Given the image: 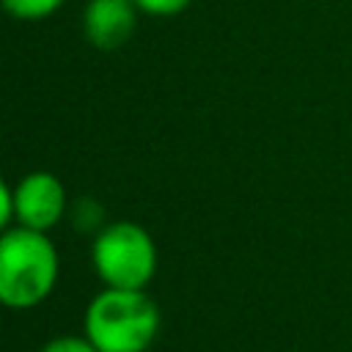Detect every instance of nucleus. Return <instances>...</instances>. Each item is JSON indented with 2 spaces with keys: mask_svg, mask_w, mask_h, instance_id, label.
<instances>
[{
  "mask_svg": "<svg viewBox=\"0 0 352 352\" xmlns=\"http://www.w3.org/2000/svg\"><path fill=\"white\" fill-rule=\"evenodd\" d=\"M138 6V11H146L151 16H173V14H182L190 0H132Z\"/></svg>",
  "mask_w": 352,
  "mask_h": 352,
  "instance_id": "nucleus-9",
  "label": "nucleus"
},
{
  "mask_svg": "<svg viewBox=\"0 0 352 352\" xmlns=\"http://www.w3.org/2000/svg\"><path fill=\"white\" fill-rule=\"evenodd\" d=\"M14 220V190L0 176V234L8 231V223Z\"/></svg>",
  "mask_w": 352,
  "mask_h": 352,
  "instance_id": "nucleus-10",
  "label": "nucleus"
},
{
  "mask_svg": "<svg viewBox=\"0 0 352 352\" xmlns=\"http://www.w3.org/2000/svg\"><path fill=\"white\" fill-rule=\"evenodd\" d=\"M160 308L146 289L104 286L85 308L82 336L99 352H146L160 336Z\"/></svg>",
  "mask_w": 352,
  "mask_h": 352,
  "instance_id": "nucleus-1",
  "label": "nucleus"
},
{
  "mask_svg": "<svg viewBox=\"0 0 352 352\" xmlns=\"http://www.w3.org/2000/svg\"><path fill=\"white\" fill-rule=\"evenodd\" d=\"M60 272V258L44 231L25 226L0 234V305L28 311L41 305Z\"/></svg>",
  "mask_w": 352,
  "mask_h": 352,
  "instance_id": "nucleus-2",
  "label": "nucleus"
},
{
  "mask_svg": "<svg viewBox=\"0 0 352 352\" xmlns=\"http://www.w3.org/2000/svg\"><path fill=\"white\" fill-rule=\"evenodd\" d=\"M138 6L132 0H88L82 11L85 38L96 50H118L135 33Z\"/></svg>",
  "mask_w": 352,
  "mask_h": 352,
  "instance_id": "nucleus-5",
  "label": "nucleus"
},
{
  "mask_svg": "<svg viewBox=\"0 0 352 352\" xmlns=\"http://www.w3.org/2000/svg\"><path fill=\"white\" fill-rule=\"evenodd\" d=\"M91 261L104 286L146 289L157 272V245L143 226L116 220L94 236Z\"/></svg>",
  "mask_w": 352,
  "mask_h": 352,
  "instance_id": "nucleus-3",
  "label": "nucleus"
},
{
  "mask_svg": "<svg viewBox=\"0 0 352 352\" xmlns=\"http://www.w3.org/2000/svg\"><path fill=\"white\" fill-rule=\"evenodd\" d=\"M0 6L8 16L33 22V19H44V16L55 14L63 6V0H0Z\"/></svg>",
  "mask_w": 352,
  "mask_h": 352,
  "instance_id": "nucleus-6",
  "label": "nucleus"
},
{
  "mask_svg": "<svg viewBox=\"0 0 352 352\" xmlns=\"http://www.w3.org/2000/svg\"><path fill=\"white\" fill-rule=\"evenodd\" d=\"M72 223L77 231L88 234V231H102L107 223H104V209L96 198H80L74 206H72Z\"/></svg>",
  "mask_w": 352,
  "mask_h": 352,
  "instance_id": "nucleus-7",
  "label": "nucleus"
},
{
  "mask_svg": "<svg viewBox=\"0 0 352 352\" xmlns=\"http://www.w3.org/2000/svg\"><path fill=\"white\" fill-rule=\"evenodd\" d=\"M38 352H99L85 336H55Z\"/></svg>",
  "mask_w": 352,
  "mask_h": 352,
  "instance_id": "nucleus-8",
  "label": "nucleus"
},
{
  "mask_svg": "<svg viewBox=\"0 0 352 352\" xmlns=\"http://www.w3.org/2000/svg\"><path fill=\"white\" fill-rule=\"evenodd\" d=\"M66 187L50 170H33L14 187V220L33 231L55 228L66 214Z\"/></svg>",
  "mask_w": 352,
  "mask_h": 352,
  "instance_id": "nucleus-4",
  "label": "nucleus"
}]
</instances>
